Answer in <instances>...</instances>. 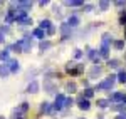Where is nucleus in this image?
<instances>
[{"instance_id":"4468645a","label":"nucleus","mask_w":126,"mask_h":119,"mask_svg":"<svg viewBox=\"0 0 126 119\" xmlns=\"http://www.w3.org/2000/svg\"><path fill=\"white\" fill-rule=\"evenodd\" d=\"M32 37H37V39H44V37H46V32H44V30H40V29H35L34 32H32Z\"/></svg>"},{"instance_id":"f3484780","label":"nucleus","mask_w":126,"mask_h":119,"mask_svg":"<svg viewBox=\"0 0 126 119\" xmlns=\"http://www.w3.org/2000/svg\"><path fill=\"white\" fill-rule=\"evenodd\" d=\"M108 66H109L111 69H118V67H119V60L118 59H109L108 60Z\"/></svg>"},{"instance_id":"473e14b6","label":"nucleus","mask_w":126,"mask_h":119,"mask_svg":"<svg viewBox=\"0 0 126 119\" xmlns=\"http://www.w3.org/2000/svg\"><path fill=\"white\" fill-rule=\"evenodd\" d=\"M111 109H114V111H123V109H125V106H123V104H114V106H111Z\"/></svg>"},{"instance_id":"393cba45","label":"nucleus","mask_w":126,"mask_h":119,"mask_svg":"<svg viewBox=\"0 0 126 119\" xmlns=\"http://www.w3.org/2000/svg\"><path fill=\"white\" fill-rule=\"evenodd\" d=\"M9 52H10V49L2 50V52H0V59H2V60H7V59H9Z\"/></svg>"},{"instance_id":"0eeeda50","label":"nucleus","mask_w":126,"mask_h":119,"mask_svg":"<svg viewBox=\"0 0 126 119\" xmlns=\"http://www.w3.org/2000/svg\"><path fill=\"white\" fill-rule=\"evenodd\" d=\"M59 30H61V34H62V37H69V35H71V27H69L67 24H62V25L59 27Z\"/></svg>"},{"instance_id":"7ed1b4c3","label":"nucleus","mask_w":126,"mask_h":119,"mask_svg":"<svg viewBox=\"0 0 126 119\" xmlns=\"http://www.w3.org/2000/svg\"><path fill=\"white\" fill-rule=\"evenodd\" d=\"M30 49H32V39L29 35H25L22 40V52H30Z\"/></svg>"},{"instance_id":"9d476101","label":"nucleus","mask_w":126,"mask_h":119,"mask_svg":"<svg viewBox=\"0 0 126 119\" xmlns=\"http://www.w3.org/2000/svg\"><path fill=\"white\" fill-rule=\"evenodd\" d=\"M9 74H10L9 66H7V64H0V77L3 79V77H7Z\"/></svg>"},{"instance_id":"1a4fd4ad","label":"nucleus","mask_w":126,"mask_h":119,"mask_svg":"<svg viewBox=\"0 0 126 119\" xmlns=\"http://www.w3.org/2000/svg\"><path fill=\"white\" fill-rule=\"evenodd\" d=\"M123 99H125V94H121V92H114V94L111 96L109 102H111V101H113V102H123Z\"/></svg>"},{"instance_id":"2f4dec72","label":"nucleus","mask_w":126,"mask_h":119,"mask_svg":"<svg viewBox=\"0 0 126 119\" xmlns=\"http://www.w3.org/2000/svg\"><path fill=\"white\" fill-rule=\"evenodd\" d=\"M119 22H121L123 25H126V10H123V12H121V17H119Z\"/></svg>"},{"instance_id":"a19ab883","label":"nucleus","mask_w":126,"mask_h":119,"mask_svg":"<svg viewBox=\"0 0 126 119\" xmlns=\"http://www.w3.org/2000/svg\"><path fill=\"white\" fill-rule=\"evenodd\" d=\"M47 3H49V0H42V2H39L40 7H44V5H47Z\"/></svg>"},{"instance_id":"412c9836","label":"nucleus","mask_w":126,"mask_h":119,"mask_svg":"<svg viewBox=\"0 0 126 119\" xmlns=\"http://www.w3.org/2000/svg\"><path fill=\"white\" fill-rule=\"evenodd\" d=\"M10 50H15V52H22V40H19V42H15L12 47H10Z\"/></svg>"},{"instance_id":"cd10ccee","label":"nucleus","mask_w":126,"mask_h":119,"mask_svg":"<svg viewBox=\"0 0 126 119\" xmlns=\"http://www.w3.org/2000/svg\"><path fill=\"white\" fill-rule=\"evenodd\" d=\"M109 40H111V35H109V34H104V35H103V44H104V45H109Z\"/></svg>"},{"instance_id":"58836bf2","label":"nucleus","mask_w":126,"mask_h":119,"mask_svg":"<svg viewBox=\"0 0 126 119\" xmlns=\"http://www.w3.org/2000/svg\"><path fill=\"white\" fill-rule=\"evenodd\" d=\"M76 57H82V50H79V49H76Z\"/></svg>"},{"instance_id":"b1692460","label":"nucleus","mask_w":126,"mask_h":119,"mask_svg":"<svg viewBox=\"0 0 126 119\" xmlns=\"http://www.w3.org/2000/svg\"><path fill=\"white\" fill-rule=\"evenodd\" d=\"M22 116H24V112H20L19 109H14V112H12V119H24Z\"/></svg>"},{"instance_id":"c85d7f7f","label":"nucleus","mask_w":126,"mask_h":119,"mask_svg":"<svg viewBox=\"0 0 126 119\" xmlns=\"http://www.w3.org/2000/svg\"><path fill=\"white\" fill-rule=\"evenodd\" d=\"M87 57H89V59H93V60H96V59H97V57H96V50L89 49V52H87Z\"/></svg>"},{"instance_id":"ea45409f","label":"nucleus","mask_w":126,"mask_h":119,"mask_svg":"<svg viewBox=\"0 0 126 119\" xmlns=\"http://www.w3.org/2000/svg\"><path fill=\"white\" fill-rule=\"evenodd\" d=\"M54 13H56V15H61V9H59L57 5H56V7H54Z\"/></svg>"},{"instance_id":"6e6552de","label":"nucleus","mask_w":126,"mask_h":119,"mask_svg":"<svg viewBox=\"0 0 126 119\" xmlns=\"http://www.w3.org/2000/svg\"><path fill=\"white\" fill-rule=\"evenodd\" d=\"M67 25L72 29V27H78L79 25V17H76V15H71L69 17V20H67Z\"/></svg>"},{"instance_id":"f8f14e48","label":"nucleus","mask_w":126,"mask_h":119,"mask_svg":"<svg viewBox=\"0 0 126 119\" xmlns=\"http://www.w3.org/2000/svg\"><path fill=\"white\" fill-rule=\"evenodd\" d=\"M50 47H52V44H50L49 40H40V44H39V49L42 50V52H44V50H49Z\"/></svg>"},{"instance_id":"dca6fc26","label":"nucleus","mask_w":126,"mask_h":119,"mask_svg":"<svg viewBox=\"0 0 126 119\" xmlns=\"http://www.w3.org/2000/svg\"><path fill=\"white\" fill-rule=\"evenodd\" d=\"M52 25V22L49 19H44V20H40V30H44V29H49Z\"/></svg>"},{"instance_id":"c9c22d12","label":"nucleus","mask_w":126,"mask_h":119,"mask_svg":"<svg viewBox=\"0 0 126 119\" xmlns=\"http://www.w3.org/2000/svg\"><path fill=\"white\" fill-rule=\"evenodd\" d=\"M114 5L121 9V7H126V2H123V0H118V2H114Z\"/></svg>"},{"instance_id":"5701e85b","label":"nucleus","mask_w":126,"mask_h":119,"mask_svg":"<svg viewBox=\"0 0 126 119\" xmlns=\"http://www.w3.org/2000/svg\"><path fill=\"white\" fill-rule=\"evenodd\" d=\"M108 9H109V2H108V0H101V2H99V10L104 12V10H108Z\"/></svg>"},{"instance_id":"f03ea898","label":"nucleus","mask_w":126,"mask_h":119,"mask_svg":"<svg viewBox=\"0 0 126 119\" xmlns=\"http://www.w3.org/2000/svg\"><path fill=\"white\" fill-rule=\"evenodd\" d=\"M64 101H66V96H64V94H57L56 102H54V106H52V111H54V112H56V111H61L64 107Z\"/></svg>"},{"instance_id":"4be33fe9","label":"nucleus","mask_w":126,"mask_h":119,"mask_svg":"<svg viewBox=\"0 0 126 119\" xmlns=\"http://www.w3.org/2000/svg\"><path fill=\"white\" fill-rule=\"evenodd\" d=\"M118 80H119V82H123V84L126 82V70L125 69L119 70V74H118Z\"/></svg>"},{"instance_id":"bb28decb","label":"nucleus","mask_w":126,"mask_h":119,"mask_svg":"<svg viewBox=\"0 0 126 119\" xmlns=\"http://www.w3.org/2000/svg\"><path fill=\"white\" fill-rule=\"evenodd\" d=\"M66 89H67L71 94H72V92H76V84H74V82H69L67 86H66Z\"/></svg>"},{"instance_id":"ddd939ff","label":"nucleus","mask_w":126,"mask_h":119,"mask_svg":"<svg viewBox=\"0 0 126 119\" xmlns=\"http://www.w3.org/2000/svg\"><path fill=\"white\" fill-rule=\"evenodd\" d=\"M89 107H91V104H89L86 99H79V109L81 111H87Z\"/></svg>"},{"instance_id":"f257e3e1","label":"nucleus","mask_w":126,"mask_h":119,"mask_svg":"<svg viewBox=\"0 0 126 119\" xmlns=\"http://www.w3.org/2000/svg\"><path fill=\"white\" fill-rule=\"evenodd\" d=\"M114 82H116V76H113V74H111V76H109L104 82L97 84L96 89L97 91H111V89H113V86H114Z\"/></svg>"},{"instance_id":"c03bdc74","label":"nucleus","mask_w":126,"mask_h":119,"mask_svg":"<svg viewBox=\"0 0 126 119\" xmlns=\"http://www.w3.org/2000/svg\"><path fill=\"white\" fill-rule=\"evenodd\" d=\"M0 119H5V118H0Z\"/></svg>"},{"instance_id":"a211bd4d","label":"nucleus","mask_w":126,"mask_h":119,"mask_svg":"<svg viewBox=\"0 0 126 119\" xmlns=\"http://www.w3.org/2000/svg\"><path fill=\"white\" fill-rule=\"evenodd\" d=\"M97 107H101V109H104V107H108L109 106V101L108 99H97Z\"/></svg>"},{"instance_id":"a878e982","label":"nucleus","mask_w":126,"mask_h":119,"mask_svg":"<svg viewBox=\"0 0 126 119\" xmlns=\"http://www.w3.org/2000/svg\"><path fill=\"white\" fill-rule=\"evenodd\" d=\"M19 111L20 112H27V111H29V102H22L20 107H19Z\"/></svg>"},{"instance_id":"2eb2a0df","label":"nucleus","mask_w":126,"mask_h":119,"mask_svg":"<svg viewBox=\"0 0 126 119\" xmlns=\"http://www.w3.org/2000/svg\"><path fill=\"white\" fill-rule=\"evenodd\" d=\"M40 112H49V114H54V111L49 107V102H42V106H40Z\"/></svg>"},{"instance_id":"4c0bfd02","label":"nucleus","mask_w":126,"mask_h":119,"mask_svg":"<svg viewBox=\"0 0 126 119\" xmlns=\"http://www.w3.org/2000/svg\"><path fill=\"white\" fill-rule=\"evenodd\" d=\"M93 9H94V7H93V3H86V5H84V12H91Z\"/></svg>"},{"instance_id":"423d86ee","label":"nucleus","mask_w":126,"mask_h":119,"mask_svg":"<svg viewBox=\"0 0 126 119\" xmlns=\"http://www.w3.org/2000/svg\"><path fill=\"white\" fill-rule=\"evenodd\" d=\"M39 82H37V80H32V82H30L29 86H27V92H29V94H35V92H39Z\"/></svg>"},{"instance_id":"20e7f679","label":"nucleus","mask_w":126,"mask_h":119,"mask_svg":"<svg viewBox=\"0 0 126 119\" xmlns=\"http://www.w3.org/2000/svg\"><path fill=\"white\" fill-rule=\"evenodd\" d=\"M7 66H9L10 74H12V72H17V70L20 69V66H19V60H17V59H10L9 62H7Z\"/></svg>"},{"instance_id":"79ce46f5","label":"nucleus","mask_w":126,"mask_h":119,"mask_svg":"<svg viewBox=\"0 0 126 119\" xmlns=\"http://www.w3.org/2000/svg\"><path fill=\"white\" fill-rule=\"evenodd\" d=\"M114 119H126V114H119V116H116Z\"/></svg>"},{"instance_id":"e433bc0d","label":"nucleus","mask_w":126,"mask_h":119,"mask_svg":"<svg viewBox=\"0 0 126 119\" xmlns=\"http://www.w3.org/2000/svg\"><path fill=\"white\" fill-rule=\"evenodd\" d=\"M93 94H94L93 89H86V91H84V96H86V97H93Z\"/></svg>"},{"instance_id":"f704fd0d","label":"nucleus","mask_w":126,"mask_h":119,"mask_svg":"<svg viewBox=\"0 0 126 119\" xmlns=\"http://www.w3.org/2000/svg\"><path fill=\"white\" fill-rule=\"evenodd\" d=\"M54 34H56V27H54V25H50V27L47 29V35H54Z\"/></svg>"},{"instance_id":"39448f33","label":"nucleus","mask_w":126,"mask_h":119,"mask_svg":"<svg viewBox=\"0 0 126 119\" xmlns=\"http://www.w3.org/2000/svg\"><path fill=\"white\" fill-rule=\"evenodd\" d=\"M44 91L49 92V94H54L56 92V86H54V82H50L49 79L44 80Z\"/></svg>"},{"instance_id":"c756f323","label":"nucleus","mask_w":126,"mask_h":119,"mask_svg":"<svg viewBox=\"0 0 126 119\" xmlns=\"http://www.w3.org/2000/svg\"><path fill=\"white\" fill-rule=\"evenodd\" d=\"M14 13H12V12H9V15H7V17H5V24H12V22H14Z\"/></svg>"},{"instance_id":"9b49d317","label":"nucleus","mask_w":126,"mask_h":119,"mask_svg":"<svg viewBox=\"0 0 126 119\" xmlns=\"http://www.w3.org/2000/svg\"><path fill=\"white\" fill-rule=\"evenodd\" d=\"M99 55H101L103 59H108V55H109V45H104V44H103V47L99 50Z\"/></svg>"},{"instance_id":"72a5a7b5","label":"nucleus","mask_w":126,"mask_h":119,"mask_svg":"<svg viewBox=\"0 0 126 119\" xmlns=\"http://www.w3.org/2000/svg\"><path fill=\"white\" fill-rule=\"evenodd\" d=\"M74 104V99L72 97H66V101H64V106H72Z\"/></svg>"},{"instance_id":"aec40b11","label":"nucleus","mask_w":126,"mask_h":119,"mask_svg":"<svg viewBox=\"0 0 126 119\" xmlns=\"http://www.w3.org/2000/svg\"><path fill=\"white\" fill-rule=\"evenodd\" d=\"M99 74H101V67H99V66H94V67L91 69V74H89V76H91V77H96Z\"/></svg>"},{"instance_id":"6ab92c4d","label":"nucleus","mask_w":126,"mask_h":119,"mask_svg":"<svg viewBox=\"0 0 126 119\" xmlns=\"http://www.w3.org/2000/svg\"><path fill=\"white\" fill-rule=\"evenodd\" d=\"M66 5H71V7H81L82 5V2L81 0H67V2H64Z\"/></svg>"},{"instance_id":"a18cd8bd","label":"nucleus","mask_w":126,"mask_h":119,"mask_svg":"<svg viewBox=\"0 0 126 119\" xmlns=\"http://www.w3.org/2000/svg\"><path fill=\"white\" fill-rule=\"evenodd\" d=\"M81 119H82V118H81Z\"/></svg>"},{"instance_id":"7c9ffc66","label":"nucleus","mask_w":126,"mask_h":119,"mask_svg":"<svg viewBox=\"0 0 126 119\" xmlns=\"http://www.w3.org/2000/svg\"><path fill=\"white\" fill-rule=\"evenodd\" d=\"M114 47H116L118 50H121L125 47V42H123V40H116V42H114Z\"/></svg>"},{"instance_id":"37998d69","label":"nucleus","mask_w":126,"mask_h":119,"mask_svg":"<svg viewBox=\"0 0 126 119\" xmlns=\"http://www.w3.org/2000/svg\"><path fill=\"white\" fill-rule=\"evenodd\" d=\"M3 39H5V37H3V34H2V32H0V44H2V42H3Z\"/></svg>"}]
</instances>
